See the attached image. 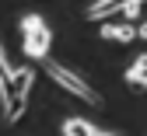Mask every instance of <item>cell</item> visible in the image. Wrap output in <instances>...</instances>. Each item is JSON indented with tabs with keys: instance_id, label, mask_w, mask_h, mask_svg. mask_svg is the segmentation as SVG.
I'll use <instances>...</instances> for the list:
<instances>
[{
	"instance_id": "12",
	"label": "cell",
	"mask_w": 147,
	"mask_h": 136,
	"mask_svg": "<svg viewBox=\"0 0 147 136\" xmlns=\"http://www.w3.org/2000/svg\"><path fill=\"white\" fill-rule=\"evenodd\" d=\"M98 136H116V133H98Z\"/></svg>"
},
{
	"instance_id": "2",
	"label": "cell",
	"mask_w": 147,
	"mask_h": 136,
	"mask_svg": "<svg viewBox=\"0 0 147 136\" xmlns=\"http://www.w3.org/2000/svg\"><path fill=\"white\" fill-rule=\"evenodd\" d=\"M42 66H46V77H49V80H56L63 91L74 94V98H81V101H88V105H102V94L91 87L88 80H81L74 70H67V66H60V63H53V60H46Z\"/></svg>"
},
{
	"instance_id": "7",
	"label": "cell",
	"mask_w": 147,
	"mask_h": 136,
	"mask_svg": "<svg viewBox=\"0 0 147 136\" xmlns=\"http://www.w3.org/2000/svg\"><path fill=\"white\" fill-rule=\"evenodd\" d=\"M63 136H98L88 119H63Z\"/></svg>"
},
{
	"instance_id": "3",
	"label": "cell",
	"mask_w": 147,
	"mask_h": 136,
	"mask_svg": "<svg viewBox=\"0 0 147 136\" xmlns=\"http://www.w3.org/2000/svg\"><path fill=\"white\" fill-rule=\"evenodd\" d=\"M130 4H137V0H95V4L88 7V17L91 21H105V17H112V14H123Z\"/></svg>"
},
{
	"instance_id": "13",
	"label": "cell",
	"mask_w": 147,
	"mask_h": 136,
	"mask_svg": "<svg viewBox=\"0 0 147 136\" xmlns=\"http://www.w3.org/2000/svg\"><path fill=\"white\" fill-rule=\"evenodd\" d=\"M0 94H4V87H0Z\"/></svg>"
},
{
	"instance_id": "8",
	"label": "cell",
	"mask_w": 147,
	"mask_h": 136,
	"mask_svg": "<svg viewBox=\"0 0 147 136\" xmlns=\"http://www.w3.org/2000/svg\"><path fill=\"white\" fill-rule=\"evenodd\" d=\"M46 28H49V25L42 21L39 14H25V17H21V31H25V38H28V35H39V31H46Z\"/></svg>"
},
{
	"instance_id": "5",
	"label": "cell",
	"mask_w": 147,
	"mask_h": 136,
	"mask_svg": "<svg viewBox=\"0 0 147 136\" xmlns=\"http://www.w3.org/2000/svg\"><path fill=\"white\" fill-rule=\"evenodd\" d=\"M126 84H130L133 91H147V52L137 56V63L126 70Z\"/></svg>"
},
{
	"instance_id": "10",
	"label": "cell",
	"mask_w": 147,
	"mask_h": 136,
	"mask_svg": "<svg viewBox=\"0 0 147 136\" xmlns=\"http://www.w3.org/2000/svg\"><path fill=\"white\" fill-rule=\"evenodd\" d=\"M147 4V0H137V4H130V7H126L123 11V17H126V21H137V17H140V7Z\"/></svg>"
},
{
	"instance_id": "6",
	"label": "cell",
	"mask_w": 147,
	"mask_h": 136,
	"mask_svg": "<svg viewBox=\"0 0 147 136\" xmlns=\"http://www.w3.org/2000/svg\"><path fill=\"white\" fill-rule=\"evenodd\" d=\"M102 38H109V42H133L137 38V25H102Z\"/></svg>"
},
{
	"instance_id": "11",
	"label": "cell",
	"mask_w": 147,
	"mask_h": 136,
	"mask_svg": "<svg viewBox=\"0 0 147 136\" xmlns=\"http://www.w3.org/2000/svg\"><path fill=\"white\" fill-rule=\"evenodd\" d=\"M137 38H144V42H147V21H137Z\"/></svg>"
},
{
	"instance_id": "4",
	"label": "cell",
	"mask_w": 147,
	"mask_h": 136,
	"mask_svg": "<svg viewBox=\"0 0 147 136\" xmlns=\"http://www.w3.org/2000/svg\"><path fill=\"white\" fill-rule=\"evenodd\" d=\"M49 49H53V31H49V28L25 38V52L32 56V60H42V63H46V60H49Z\"/></svg>"
},
{
	"instance_id": "1",
	"label": "cell",
	"mask_w": 147,
	"mask_h": 136,
	"mask_svg": "<svg viewBox=\"0 0 147 136\" xmlns=\"http://www.w3.org/2000/svg\"><path fill=\"white\" fill-rule=\"evenodd\" d=\"M35 84V70L32 66H18L11 77L0 87H4V94H0V101H4V119L7 122H18L25 115V105H28V91Z\"/></svg>"
},
{
	"instance_id": "9",
	"label": "cell",
	"mask_w": 147,
	"mask_h": 136,
	"mask_svg": "<svg viewBox=\"0 0 147 136\" xmlns=\"http://www.w3.org/2000/svg\"><path fill=\"white\" fill-rule=\"evenodd\" d=\"M11 73H14V66L7 63V52H4V46H0V84H4V80H7Z\"/></svg>"
}]
</instances>
